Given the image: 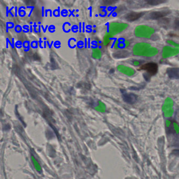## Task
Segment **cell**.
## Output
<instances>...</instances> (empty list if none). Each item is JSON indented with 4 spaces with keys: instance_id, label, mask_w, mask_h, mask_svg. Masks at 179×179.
Returning a JSON list of instances; mask_svg holds the SVG:
<instances>
[{
    "instance_id": "cell-1",
    "label": "cell",
    "mask_w": 179,
    "mask_h": 179,
    "mask_svg": "<svg viewBox=\"0 0 179 179\" xmlns=\"http://www.w3.org/2000/svg\"><path fill=\"white\" fill-rule=\"evenodd\" d=\"M157 65L156 63H148L142 66L141 69L146 71L148 75L152 76L157 73Z\"/></svg>"
},
{
    "instance_id": "cell-2",
    "label": "cell",
    "mask_w": 179,
    "mask_h": 179,
    "mask_svg": "<svg viewBox=\"0 0 179 179\" xmlns=\"http://www.w3.org/2000/svg\"><path fill=\"white\" fill-rule=\"evenodd\" d=\"M170 13L169 11H160L151 12L148 15V18L151 20H157L167 17Z\"/></svg>"
},
{
    "instance_id": "cell-3",
    "label": "cell",
    "mask_w": 179,
    "mask_h": 179,
    "mask_svg": "<svg viewBox=\"0 0 179 179\" xmlns=\"http://www.w3.org/2000/svg\"><path fill=\"white\" fill-rule=\"evenodd\" d=\"M122 93H123V100H124V102L129 104H133L136 103L137 100V96L136 94L131 93H127L124 90Z\"/></svg>"
},
{
    "instance_id": "cell-4",
    "label": "cell",
    "mask_w": 179,
    "mask_h": 179,
    "mask_svg": "<svg viewBox=\"0 0 179 179\" xmlns=\"http://www.w3.org/2000/svg\"><path fill=\"white\" fill-rule=\"evenodd\" d=\"M143 15V12H131L125 16V18L129 22H133L141 18Z\"/></svg>"
},
{
    "instance_id": "cell-5",
    "label": "cell",
    "mask_w": 179,
    "mask_h": 179,
    "mask_svg": "<svg viewBox=\"0 0 179 179\" xmlns=\"http://www.w3.org/2000/svg\"><path fill=\"white\" fill-rule=\"evenodd\" d=\"M167 73L170 78L179 80V68L172 67L168 68L167 70Z\"/></svg>"
},
{
    "instance_id": "cell-6",
    "label": "cell",
    "mask_w": 179,
    "mask_h": 179,
    "mask_svg": "<svg viewBox=\"0 0 179 179\" xmlns=\"http://www.w3.org/2000/svg\"><path fill=\"white\" fill-rule=\"evenodd\" d=\"M145 2L150 5H159L160 4H162L164 2H166L165 1L163 0H148L146 1Z\"/></svg>"
},
{
    "instance_id": "cell-7",
    "label": "cell",
    "mask_w": 179,
    "mask_h": 179,
    "mask_svg": "<svg viewBox=\"0 0 179 179\" xmlns=\"http://www.w3.org/2000/svg\"><path fill=\"white\" fill-rule=\"evenodd\" d=\"M92 57L94 59H99L101 57V52L98 48L93 49L92 51Z\"/></svg>"
},
{
    "instance_id": "cell-8",
    "label": "cell",
    "mask_w": 179,
    "mask_h": 179,
    "mask_svg": "<svg viewBox=\"0 0 179 179\" xmlns=\"http://www.w3.org/2000/svg\"><path fill=\"white\" fill-rule=\"evenodd\" d=\"M129 55V53L126 51H120L116 52L114 54V56L116 58H123Z\"/></svg>"
},
{
    "instance_id": "cell-9",
    "label": "cell",
    "mask_w": 179,
    "mask_h": 179,
    "mask_svg": "<svg viewBox=\"0 0 179 179\" xmlns=\"http://www.w3.org/2000/svg\"><path fill=\"white\" fill-rule=\"evenodd\" d=\"M110 41V35L109 34H107L105 35L104 38V45H108Z\"/></svg>"
},
{
    "instance_id": "cell-10",
    "label": "cell",
    "mask_w": 179,
    "mask_h": 179,
    "mask_svg": "<svg viewBox=\"0 0 179 179\" xmlns=\"http://www.w3.org/2000/svg\"><path fill=\"white\" fill-rule=\"evenodd\" d=\"M174 27L175 30L179 31V18H177L174 21Z\"/></svg>"
}]
</instances>
